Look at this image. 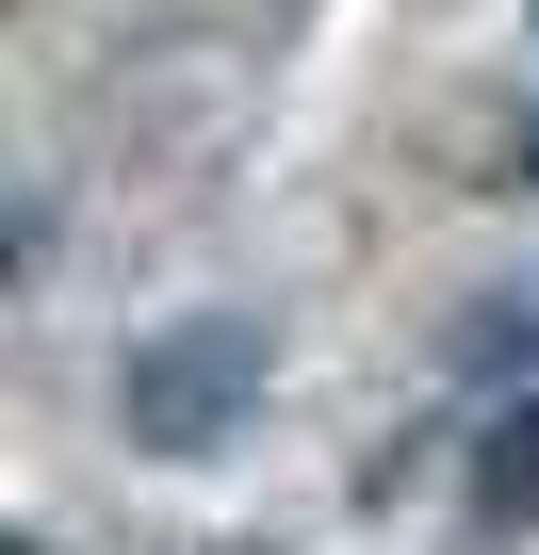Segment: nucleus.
Returning <instances> with one entry per match:
<instances>
[{
	"mask_svg": "<svg viewBox=\"0 0 539 555\" xmlns=\"http://www.w3.org/2000/svg\"><path fill=\"white\" fill-rule=\"evenodd\" d=\"M474 522H539V392L490 425V474H474Z\"/></svg>",
	"mask_w": 539,
	"mask_h": 555,
	"instance_id": "obj_2",
	"label": "nucleus"
},
{
	"mask_svg": "<svg viewBox=\"0 0 539 555\" xmlns=\"http://www.w3.org/2000/svg\"><path fill=\"white\" fill-rule=\"evenodd\" d=\"M261 376H279V327H261V311H164V327L115 360V425H131L147 457H213V441L261 409Z\"/></svg>",
	"mask_w": 539,
	"mask_h": 555,
	"instance_id": "obj_1",
	"label": "nucleus"
},
{
	"mask_svg": "<svg viewBox=\"0 0 539 555\" xmlns=\"http://www.w3.org/2000/svg\"><path fill=\"white\" fill-rule=\"evenodd\" d=\"M458 360H474V376H506V360H539V295H490V311L458 327Z\"/></svg>",
	"mask_w": 539,
	"mask_h": 555,
	"instance_id": "obj_3",
	"label": "nucleus"
},
{
	"mask_svg": "<svg viewBox=\"0 0 539 555\" xmlns=\"http://www.w3.org/2000/svg\"><path fill=\"white\" fill-rule=\"evenodd\" d=\"M506 164H523V180H539V99H523V147H506Z\"/></svg>",
	"mask_w": 539,
	"mask_h": 555,
	"instance_id": "obj_4",
	"label": "nucleus"
}]
</instances>
